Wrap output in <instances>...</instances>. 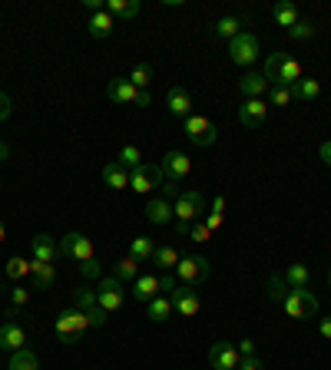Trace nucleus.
I'll use <instances>...</instances> for the list:
<instances>
[{
	"mask_svg": "<svg viewBox=\"0 0 331 370\" xmlns=\"http://www.w3.org/2000/svg\"><path fill=\"white\" fill-rule=\"evenodd\" d=\"M272 20L278 23V27L292 30L295 23H298V7H295L292 0H278V4H275V10H272Z\"/></svg>",
	"mask_w": 331,
	"mask_h": 370,
	"instance_id": "5701e85b",
	"label": "nucleus"
},
{
	"mask_svg": "<svg viewBox=\"0 0 331 370\" xmlns=\"http://www.w3.org/2000/svg\"><path fill=\"white\" fill-rule=\"evenodd\" d=\"M113 278H120L123 285H126V281L132 285V281L140 278V261H136L132 255H123V258H120V261L113 265Z\"/></svg>",
	"mask_w": 331,
	"mask_h": 370,
	"instance_id": "7c9ffc66",
	"label": "nucleus"
},
{
	"mask_svg": "<svg viewBox=\"0 0 331 370\" xmlns=\"http://www.w3.org/2000/svg\"><path fill=\"white\" fill-rule=\"evenodd\" d=\"M146 314H149V321H166V317H169L172 314V301L166 295H159V298H152L149 304H146Z\"/></svg>",
	"mask_w": 331,
	"mask_h": 370,
	"instance_id": "c9c22d12",
	"label": "nucleus"
},
{
	"mask_svg": "<svg viewBox=\"0 0 331 370\" xmlns=\"http://www.w3.org/2000/svg\"><path fill=\"white\" fill-rule=\"evenodd\" d=\"M30 301V291L23 285H14L10 288V304H14V308H23V304Z\"/></svg>",
	"mask_w": 331,
	"mask_h": 370,
	"instance_id": "de8ad7c7",
	"label": "nucleus"
},
{
	"mask_svg": "<svg viewBox=\"0 0 331 370\" xmlns=\"http://www.w3.org/2000/svg\"><path fill=\"white\" fill-rule=\"evenodd\" d=\"M328 285H331V268H328Z\"/></svg>",
	"mask_w": 331,
	"mask_h": 370,
	"instance_id": "bf43d9fd",
	"label": "nucleus"
},
{
	"mask_svg": "<svg viewBox=\"0 0 331 370\" xmlns=\"http://www.w3.org/2000/svg\"><path fill=\"white\" fill-rule=\"evenodd\" d=\"M179 185H176V182H162V185H159V195H162V199H169V202H176V199H179Z\"/></svg>",
	"mask_w": 331,
	"mask_h": 370,
	"instance_id": "8fccbe9b",
	"label": "nucleus"
},
{
	"mask_svg": "<svg viewBox=\"0 0 331 370\" xmlns=\"http://www.w3.org/2000/svg\"><path fill=\"white\" fill-rule=\"evenodd\" d=\"M212 275V265H209V258L202 255H186L179 258V265H176V278H179V285H202L206 278Z\"/></svg>",
	"mask_w": 331,
	"mask_h": 370,
	"instance_id": "423d86ee",
	"label": "nucleus"
},
{
	"mask_svg": "<svg viewBox=\"0 0 331 370\" xmlns=\"http://www.w3.org/2000/svg\"><path fill=\"white\" fill-rule=\"evenodd\" d=\"M10 113H14V99H10V96L0 89V123H7Z\"/></svg>",
	"mask_w": 331,
	"mask_h": 370,
	"instance_id": "09e8293b",
	"label": "nucleus"
},
{
	"mask_svg": "<svg viewBox=\"0 0 331 370\" xmlns=\"http://www.w3.org/2000/svg\"><path fill=\"white\" fill-rule=\"evenodd\" d=\"M288 37H292V40H312L315 37V23H308V20H298V23L288 30Z\"/></svg>",
	"mask_w": 331,
	"mask_h": 370,
	"instance_id": "c03bdc74",
	"label": "nucleus"
},
{
	"mask_svg": "<svg viewBox=\"0 0 331 370\" xmlns=\"http://www.w3.org/2000/svg\"><path fill=\"white\" fill-rule=\"evenodd\" d=\"M298 80H302V67H298V60L288 57L282 63V73H278V83H275V86H288V89H292Z\"/></svg>",
	"mask_w": 331,
	"mask_h": 370,
	"instance_id": "58836bf2",
	"label": "nucleus"
},
{
	"mask_svg": "<svg viewBox=\"0 0 331 370\" xmlns=\"http://www.w3.org/2000/svg\"><path fill=\"white\" fill-rule=\"evenodd\" d=\"M73 308H80V311H96L100 308V301H96V291L90 285H83V288H76L73 291Z\"/></svg>",
	"mask_w": 331,
	"mask_h": 370,
	"instance_id": "e433bc0d",
	"label": "nucleus"
},
{
	"mask_svg": "<svg viewBox=\"0 0 331 370\" xmlns=\"http://www.w3.org/2000/svg\"><path fill=\"white\" fill-rule=\"evenodd\" d=\"M130 295L142 304H149L152 298H159V275H140L130 285Z\"/></svg>",
	"mask_w": 331,
	"mask_h": 370,
	"instance_id": "a211bd4d",
	"label": "nucleus"
},
{
	"mask_svg": "<svg viewBox=\"0 0 331 370\" xmlns=\"http://www.w3.org/2000/svg\"><path fill=\"white\" fill-rule=\"evenodd\" d=\"M126 80H130L136 89H146V86L152 83V67H149V63H136V67L130 70V76H126Z\"/></svg>",
	"mask_w": 331,
	"mask_h": 370,
	"instance_id": "a19ab883",
	"label": "nucleus"
},
{
	"mask_svg": "<svg viewBox=\"0 0 331 370\" xmlns=\"http://www.w3.org/2000/svg\"><path fill=\"white\" fill-rule=\"evenodd\" d=\"M282 311L295 321H308L318 314V298L308 291V288H298V291H288V298L282 301Z\"/></svg>",
	"mask_w": 331,
	"mask_h": 370,
	"instance_id": "f03ea898",
	"label": "nucleus"
},
{
	"mask_svg": "<svg viewBox=\"0 0 331 370\" xmlns=\"http://www.w3.org/2000/svg\"><path fill=\"white\" fill-rule=\"evenodd\" d=\"M103 182L110 185L113 192H123V189H130V169H123L120 162H110V165H103Z\"/></svg>",
	"mask_w": 331,
	"mask_h": 370,
	"instance_id": "412c9836",
	"label": "nucleus"
},
{
	"mask_svg": "<svg viewBox=\"0 0 331 370\" xmlns=\"http://www.w3.org/2000/svg\"><path fill=\"white\" fill-rule=\"evenodd\" d=\"M106 13L113 20H132L140 13V0H106Z\"/></svg>",
	"mask_w": 331,
	"mask_h": 370,
	"instance_id": "393cba45",
	"label": "nucleus"
},
{
	"mask_svg": "<svg viewBox=\"0 0 331 370\" xmlns=\"http://www.w3.org/2000/svg\"><path fill=\"white\" fill-rule=\"evenodd\" d=\"M60 255L70 258V261H86V258H93V241L80 232H66L60 238Z\"/></svg>",
	"mask_w": 331,
	"mask_h": 370,
	"instance_id": "9d476101",
	"label": "nucleus"
},
{
	"mask_svg": "<svg viewBox=\"0 0 331 370\" xmlns=\"http://www.w3.org/2000/svg\"><path fill=\"white\" fill-rule=\"evenodd\" d=\"M23 344H27V331H23L17 321H4V324H0V351H4V354H17V351H23Z\"/></svg>",
	"mask_w": 331,
	"mask_h": 370,
	"instance_id": "4468645a",
	"label": "nucleus"
},
{
	"mask_svg": "<svg viewBox=\"0 0 331 370\" xmlns=\"http://www.w3.org/2000/svg\"><path fill=\"white\" fill-rule=\"evenodd\" d=\"M162 185V169L159 165H152V162H142L140 169L130 172V189L136 195H149L152 189H159Z\"/></svg>",
	"mask_w": 331,
	"mask_h": 370,
	"instance_id": "6e6552de",
	"label": "nucleus"
},
{
	"mask_svg": "<svg viewBox=\"0 0 331 370\" xmlns=\"http://www.w3.org/2000/svg\"><path fill=\"white\" fill-rule=\"evenodd\" d=\"M238 370H265V364H262V357H242Z\"/></svg>",
	"mask_w": 331,
	"mask_h": 370,
	"instance_id": "603ef678",
	"label": "nucleus"
},
{
	"mask_svg": "<svg viewBox=\"0 0 331 370\" xmlns=\"http://www.w3.org/2000/svg\"><path fill=\"white\" fill-rule=\"evenodd\" d=\"M265 116H268V103L265 99H246L238 106V123L248 126V129H258L265 123Z\"/></svg>",
	"mask_w": 331,
	"mask_h": 370,
	"instance_id": "dca6fc26",
	"label": "nucleus"
},
{
	"mask_svg": "<svg viewBox=\"0 0 331 370\" xmlns=\"http://www.w3.org/2000/svg\"><path fill=\"white\" fill-rule=\"evenodd\" d=\"M90 327H93V321H90V314L80 311V308H66V311H60L57 321H53L57 337L60 341H66V344H76L86 331H90Z\"/></svg>",
	"mask_w": 331,
	"mask_h": 370,
	"instance_id": "f257e3e1",
	"label": "nucleus"
},
{
	"mask_svg": "<svg viewBox=\"0 0 331 370\" xmlns=\"http://www.w3.org/2000/svg\"><path fill=\"white\" fill-rule=\"evenodd\" d=\"M202 222H206L209 232H219V228H222V222H226V199H222V195L212 199V205H209V212L202 215Z\"/></svg>",
	"mask_w": 331,
	"mask_h": 370,
	"instance_id": "2f4dec72",
	"label": "nucleus"
},
{
	"mask_svg": "<svg viewBox=\"0 0 331 370\" xmlns=\"http://www.w3.org/2000/svg\"><path fill=\"white\" fill-rule=\"evenodd\" d=\"M258 37L252 33V30H242L236 40H228V57H232V63L236 67H252L258 60Z\"/></svg>",
	"mask_w": 331,
	"mask_h": 370,
	"instance_id": "39448f33",
	"label": "nucleus"
},
{
	"mask_svg": "<svg viewBox=\"0 0 331 370\" xmlns=\"http://www.w3.org/2000/svg\"><path fill=\"white\" fill-rule=\"evenodd\" d=\"M7 278L10 281H23V278L33 271V261H27V258H20V255H14V258H7Z\"/></svg>",
	"mask_w": 331,
	"mask_h": 370,
	"instance_id": "72a5a7b5",
	"label": "nucleus"
},
{
	"mask_svg": "<svg viewBox=\"0 0 331 370\" xmlns=\"http://www.w3.org/2000/svg\"><path fill=\"white\" fill-rule=\"evenodd\" d=\"M172 215L182 225H192V222H199L206 215V199L199 192H179V199L172 202Z\"/></svg>",
	"mask_w": 331,
	"mask_h": 370,
	"instance_id": "0eeeda50",
	"label": "nucleus"
},
{
	"mask_svg": "<svg viewBox=\"0 0 331 370\" xmlns=\"http://www.w3.org/2000/svg\"><path fill=\"white\" fill-rule=\"evenodd\" d=\"M242 23H246V20H242V17H236V13H232V17H222V20H216V27H212V33H216L219 40H236L238 33H242Z\"/></svg>",
	"mask_w": 331,
	"mask_h": 370,
	"instance_id": "bb28decb",
	"label": "nucleus"
},
{
	"mask_svg": "<svg viewBox=\"0 0 331 370\" xmlns=\"http://www.w3.org/2000/svg\"><path fill=\"white\" fill-rule=\"evenodd\" d=\"M7 370H40V361H37V354L33 351H17V354H10V364Z\"/></svg>",
	"mask_w": 331,
	"mask_h": 370,
	"instance_id": "f704fd0d",
	"label": "nucleus"
},
{
	"mask_svg": "<svg viewBox=\"0 0 331 370\" xmlns=\"http://www.w3.org/2000/svg\"><path fill=\"white\" fill-rule=\"evenodd\" d=\"M152 103V96H149V89H142L140 93V99H136V106H149Z\"/></svg>",
	"mask_w": 331,
	"mask_h": 370,
	"instance_id": "6e6d98bb",
	"label": "nucleus"
},
{
	"mask_svg": "<svg viewBox=\"0 0 331 370\" xmlns=\"http://www.w3.org/2000/svg\"><path fill=\"white\" fill-rule=\"evenodd\" d=\"M166 109L172 116H179V119H189L192 116V93L186 86H172L169 93H166Z\"/></svg>",
	"mask_w": 331,
	"mask_h": 370,
	"instance_id": "2eb2a0df",
	"label": "nucleus"
},
{
	"mask_svg": "<svg viewBox=\"0 0 331 370\" xmlns=\"http://www.w3.org/2000/svg\"><path fill=\"white\" fill-rule=\"evenodd\" d=\"M268 80H265L262 73H246L242 80H238V93L246 96V99H262L265 93H268Z\"/></svg>",
	"mask_w": 331,
	"mask_h": 370,
	"instance_id": "aec40b11",
	"label": "nucleus"
},
{
	"mask_svg": "<svg viewBox=\"0 0 331 370\" xmlns=\"http://www.w3.org/2000/svg\"><path fill=\"white\" fill-rule=\"evenodd\" d=\"M209 364H212V370H238V364H242V354H238L236 344L228 341H219L209 347Z\"/></svg>",
	"mask_w": 331,
	"mask_h": 370,
	"instance_id": "9b49d317",
	"label": "nucleus"
},
{
	"mask_svg": "<svg viewBox=\"0 0 331 370\" xmlns=\"http://www.w3.org/2000/svg\"><path fill=\"white\" fill-rule=\"evenodd\" d=\"M285 60H288V53H282V50H278V53H268V57H265V70H262V76L265 80H268V83H278V73H282V63Z\"/></svg>",
	"mask_w": 331,
	"mask_h": 370,
	"instance_id": "4c0bfd02",
	"label": "nucleus"
},
{
	"mask_svg": "<svg viewBox=\"0 0 331 370\" xmlns=\"http://www.w3.org/2000/svg\"><path fill=\"white\" fill-rule=\"evenodd\" d=\"M76 268H80V275H83L86 281H93V278L103 275V261H100L96 255H93V258H86V261H80Z\"/></svg>",
	"mask_w": 331,
	"mask_h": 370,
	"instance_id": "79ce46f5",
	"label": "nucleus"
},
{
	"mask_svg": "<svg viewBox=\"0 0 331 370\" xmlns=\"http://www.w3.org/2000/svg\"><path fill=\"white\" fill-rule=\"evenodd\" d=\"M182 133H186V139H189L192 146H202V149L219 139L216 123H212L209 116H199V113H192L189 119H182Z\"/></svg>",
	"mask_w": 331,
	"mask_h": 370,
	"instance_id": "7ed1b4c3",
	"label": "nucleus"
},
{
	"mask_svg": "<svg viewBox=\"0 0 331 370\" xmlns=\"http://www.w3.org/2000/svg\"><path fill=\"white\" fill-rule=\"evenodd\" d=\"M30 248H33V261H43V265H53L60 258V245L53 241V235H33Z\"/></svg>",
	"mask_w": 331,
	"mask_h": 370,
	"instance_id": "f3484780",
	"label": "nucleus"
},
{
	"mask_svg": "<svg viewBox=\"0 0 331 370\" xmlns=\"http://www.w3.org/2000/svg\"><path fill=\"white\" fill-rule=\"evenodd\" d=\"M113 23H116V20L110 17L106 10H96L93 17H90V23H86V30H90V37H93V40H103V37L113 33Z\"/></svg>",
	"mask_w": 331,
	"mask_h": 370,
	"instance_id": "b1692460",
	"label": "nucleus"
},
{
	"mask_svg": "<svg viewBox=\"0 0 331 370\" xmlns=\"http://www.w3.org/2000/svg\"><path fill=\"white\" fill-rule=\"evenodd\" d=\"M146 219H149L152 225H172V222H176V215H172V202L162 199V195L149 199V205H146Z\"/></svg>",
	"mask_w": 331,
	"mask_h": 370,
	"instance_id": "6ab92c4d",
	"label": "nucleus"
},
{
	"mask_svg": "<svg viewBox=\"0 0 331 370\" xmlns=\"http://www.w3.org/2000/svg\"><path fill=\"white\" fill-rule=\"evenodd\" d=\"M116 162L123 165V169H140L142 165V152H140V146H132V143H126L123 149H120V156H116Z\"/></svg>",
	"mask_w": 331,
	"mask_h": 370,
	"instance_id": "ea45409f",
	"label": "nucleus"
},
{
	"mask_svg": "<svg viewBox=\"0 0 331 370\" xmlns=\"http://www.w3.org/2000/svg\"><path fill=\"white\" fill-rule=\"evenodd\" d=\"M179 251H176V248L172 245H162V248H156V251H152V268H159L162 275H166V271H176V265H179Z\"/></svg>",
	"mask_w": 331,
	"mask_h": 370,
	"instance_id": "4be33fe9",
	"label": "nucleus"
},
{
	"mask_svg": "<svg viewBox=\"0 0 331 370\" xmlns=\"http://www.w3.org/2000/svg\"><path fill=\"white\" fill-rule=\"evenodd\" d=\"M176 288H179V278H176V271H166V275H159V295L169 298Z\"/></svg>",
	"mask_w": 331,
	"mask_h": 370,
	"instance_id": "a18cd8bd",
	"label": "nucleus"
},
{
	"mask_svg": "<svg viewBox=\"0 0 331 370\" xmlns=\"http://www.w3.org/2000/svg\"><path fill=\"white\" fill-rule=\"evenodd\" d=\"M152 251H156V241H152V238H146V235H140V238H132L130 241V255L136 258V261H149L152 258Z\"/></svg>",
	"mask_w": 331,
	"mask_h": 370,
	"instance_id": "473e14b6",
	"label": "nucleus"
},
{
	"mask_svg": "<svg viewBox=\"0 0 331 370\" xmlns=\"http://www.w3.org/2000/svg\"><path fill=\"white\" fill-rule=\"evenodd\" d=\"M318 93H322V83H318V80H312V76H302V80L292 86V96H295V99H302V103H312V99H318Z\"/></svg>",
	"mask_w": 331,
	"mask_h": 370,
	"instance_id": "cd10ccee",
	"label": "nucleus"
},
{
	"mask_svg": "<svg viewBox=\"0 0 331 370\" xmlns=\"http://www.w3.org/2000/svg\"><path fill=\"white\" fill-rule=\"evenodd\" d=\"M318 156H322V162H325V165H331V139H328V143H322V146H318Z\"/></svg>",
	"mask_w": 331,
	"mask_h": 370,
	"instance_id": "864d4df0",
	"label": "nucleus"
},
{
	"mask_svg": "<svg viewBox=\"0 0 331 370\" xmlns=\"http://www.w3.org/2000/svg\"><path fill=\"white\" fill-rule=\"evenodd\" d=\"M292 99L295 96L288 86H272V89H268V106H288Z\"/></svg>",
	"mask_w": 331,
	"mask_h": 370,
	"instance_id": "37998d69",
	"label": "nucleus"
},
{
	"mask_svg": "<svg viewBox=\"0 0 331 370\" xmlns=\"http://www.w3.org/2000/svg\"><path fill=\"white\" fill-rule=\"evenodd\" d=\"M126 285L120 281V278H100V288H96V301H100V308H103L106 314H116L120 308L126 304Z\"/></svg>",
	"mask_w": 331,
	"mask_h": 370,
	"instance_id": "20e7f679",
	"label": "nucleus"
},
{
	"mask_svg": "<svg viewBox=\"0 0 331 370\" xmlns=\"http://www.w3.org/2000/svg\"><path fill=\"white\" fill-rule=\"evenodd\" d=\"M318 331H322V337H325V341H331V317H325V321L318 324Z\"/></svg>",
	"mask_w": 331,
	"mask_h": 370,
	"instance_id": "5fc2aeb1",
	"label": "nucleus"
},
{
	"mask_svg": "<svg viewBox=\"0 0 331 370\" xmlns=\"http://www.w3.org/2000/svg\"><path fill=\"white\" fill-rule=\"evenodd\" d=\"M140 93L142 89H136L126 76H113V80L106 83V96H110L113 103H120V106H132L136 99H140Z\"/></svg>",
	"mask_w": 331,
	"mask_h": 370,
	"instance_id": "ddd939ff",
	"label": "nucleus"
},
{
	"mask_svg": "<svg viewBox=\"0 0 331 370\" xmlns=\"http://www.w3.org/2000/svg\"><path fill=\"white\" fill-rule=\"evenodd\" d=\"M7 159H10V146L0 143V162H7Z\"/></svg>",
	"mask_w": 331,
	"mask_h": 370,
	"instance_id": "4d7b16f0",
	"label": "nucleus"
},
{
	"mask_svg": "<svg viewBox=\"0 0 331 370\" xmlns=\"http://www.w3.org/2000/svg\"><path fill=\"white\" fill-rule=\"evenodd\" d=\"M33 291H47V288H53V281H57V271H53V265H43V261H33Z\"/></svg>",
	"mask_w": 331,
	"mask_h": 370,
	"instance_id": "c85d7f7f",
	"label": "nucleus"
},
{
	"mask_svg": "<svg viewBox=\"0 0 331 370\" xmlns=\"http://www.w3.org/2000/svg\"><path fill=\"white\" fill-rule=\"evenodd\" d=\"M169 301H172V311L182 314V317H196L199 308H202V301H199V295H196V288L192 285H179L169 295Z\"/></svg>",
	"mask_w": 331,
	"mask_h": 370,
	"instance_id": "f8f14e48",
	"label": "nucleus"
},
{
	"mask_svg": "<svg viewBox=\"0 0 331 370\" xmlns=\"http://www.w3.org/2000/svg\"><path fill=\"white\" fill-rule=\"evenodd\" d=\"M285 281H288V288H292V291H298V288H308V281H312V268L302 265V261H298V265H288V268H285Z\"/></svg>",
	"mask_w": 331,
	"mask_h": 370,
	"instance_id": "c756f323",
	"label": "nucleus"
},
{
	"mask_svg": "<svg viewBox=\"0 0 331 370\" xmlns=\"http://www.w3.org/2000/svg\"><path fill=\"white\" fill-rule=\"evenodd\" d=\"M4 238H7V225H4V222H0V241H4Z\"/></svg>",
	"mask_w": 331,
	"mask_h": 370,
	"instance_id": "13d9d810",
	"label": "nucleus"
},
{
	"mask_svg": "<svg viewBox=\"0 0 331 370\" xmlns=\"http://www.w3.org/2000/svg\"><path fill=\"white\" fill-rule=\"evenodd\" d=\"M159 169H162V175L169 182H186L189 179V172H192V159L186 156V152H179V149H172V152H166L162 156V162H159Z\"/></svg>",
	"mask_w": 331,
	"mask_h": 370,
	"instance_id": "1a4fd4ad",
	"label": "nucleus"
},
{
	"mask_svg": "<svg viewBox=\"0 0 331 370\" xmlns=\"http://www.w3.org/2000/svg\"><path fill=\"white\" fill-rule=\"evenodd\" d=\"M288 291H292V288H288L285 275H268V281H265V295H268V301L282 308V301L288 298Z\"/></svg>",
	"mask_w": 331,
	"mask_h": 370,
	"instance_id": "a878e982",
	"label": "nucleus"
},
{
	"mask_svg": "<svg viewBox=\"0 0 331 370\" xmlns=\"http://www.w3.org/2000/svg\"><path fill=\"white\" fill-rule=\"evenodd\" d=\"M189 235H192V241H199V245H206L209 238H212V232L206 228V222L199 219V222H192V228H189Z\"/></svg>",
	"mask_w": 331,
	"mask_h": 370,
	"instance_id": "49530a36",
	"label": "nucleus"
},
{
	"mask_svg": "<svg viewBox=\"0 0 331 370\" xmlns=\"http://www.w3.org/2000/svg\"><path fill=\"white\" fill-rule=\"evenodd\" d=\"M236 347H238V354H242V357H256V341H252V337H242Z\"/></svg>",
	"mask_w": 331,
	"mask_h": 370,
	"instance_id": "3c124183",
	"label": "nucleus"
}]
</instances>
